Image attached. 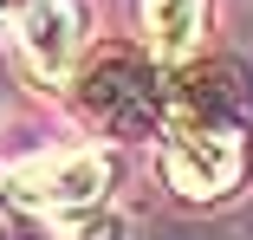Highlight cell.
I'll return each instance as SVG.
<instances>
[{
	"mask_svg": "<svg viewBox=\"0 0 253 240\" xmlns=\"http://www.w3.org/2000/svg\"><path fill=\"white\" fill-rule=\"evenodd\" d=\"M163 175L182 201H221L240 188L247 123H240V72L234 65H195L169 84Z\"/></svg>",
	"mask_w": 253,
	"mask_h": 240,
	"instance_id": "obj_1",
	"label": "cell"
},
{
	"mask_svg": "<svg viewBox=\"0 0 253 240\" xmlns=\"http://www.w3.org/2000/svg\"><path fill=\"white\" fill-rule=\"evenodd\" d=\"M78 98H84V111L97 123L117 130V136H149L163 123V111H169V91L156 84V72H149L136 52H104L84 72Z\"/></svg>",
	"mask_w": 253,
	"mask_h": 240,
	"instance_id": "obj_2",
	"label": "cell"
},
{
	"mask_svg": "<svg viewBox=\"0 0 253 240\" xmlns=\"http://www.w3.org/2000/svg\"><path fill=\"white\" fill-rule=\"evenodd\" d=\"M13 188L39 214H84L111 188V156L104 150H45L13 169Z\"/></svg>",
	"mask_w": 253,
	"mask_h": 240,
	"instance_id": "obj_3",
	"label": "cell"
},
{
	"mask_svg": "<svg viewBox=\"0 0 253 240\" xmlns=\"http://www.w3.org/2000/svg\"><path fill=\"white\" fill-rule=\"evenodd\" d=\"M13 45H20V65L33 84L59 91L84 52V7L78 0H20L13 13Z\"/></svg>",
	"mask_w": 253,
	"mask_h": 240,
	"instance_id": "obj_4",
	"label": "cell"
},
{
	"mask_svg": "<svg viewBox=\"0 0 253 240\" xmlns=\"http://www.w3.org/2000/svg\"><path fill=\"white\" fill-rule=\"evenodd\" d=\"M201 26H208V0H143V33L156 59H188Z\"/></svg>",
	"mask_w": 253,
	"mask_h": 240,
	"instance_id": "obj_5",
	"label": "cell"
},
{
	"mask_svg": "<svg viewBox=\"0 0 253 240\" xmlns=\"http://www.w3.org/2000/svg\"><path fill=\"white\" fill-rule=\"evenodd\" d=\"M0 240H59L39 208H0Z\"/></svg>",
	"mask_w": 253,
	"mask_h": 240,
	"instance_id": "obj_6",
	"label": "cell"
},
{
	"mask_svg": "<svg viewBox=\"0 0 253 240\" xmlns=\"http://www.w3.org/2000/svg\"><path fill=\"white\" fill-rule=\"evenodd\" d=\"M78 240H130V221H124V214H97V208H84Z\"/></svg>",
	"mask_w": 253,
	"mask_h": 240,
	"instance_id": "obj_7",
	"label": "cell"
}]
</instances>
